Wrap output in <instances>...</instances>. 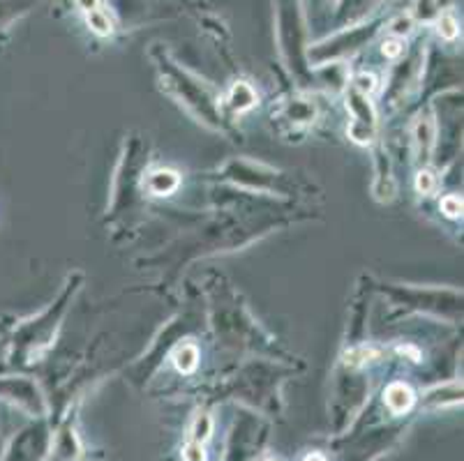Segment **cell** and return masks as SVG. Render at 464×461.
I'll return each instance as SVG.
<instances>
[{
  "label": "cell",
  "mask_w": 464,
  "mask_h": 461,
  "mask_svg": "<svg viewBox=\"0 0 464 461\" xmlns=\"http://www.w3.org/2000/svg\"><path fill=\"white\" fill-rule=\"evenodd\" d=\"M349 109L356 116V120L349 125V137L356 143H370L374 137V113L368 101H365V95L352 92L349 95Z\"/></svg>",
  "instance_id": "6da1fadb"
},
{
  "label": "cell",
  "mask_w": 464,
  "mask_h": 461,
  "mask_svg": "<svg viewBox=\"0 0 464 461\" xmlns=\"http://www.w3.org/2000/svg\"><path fill=\"white\" fill-rule=\"evenodd\" d=\"M413 390L409 386H404V383H393V386H388L386 390V404L388 408L393 413H404L409 411L413 406Z\"/></svg>",
  "instance_id": "7a4b0ae2"
},
{
  "label": "cell",
  "mask_w": 464,
  "mask_h": 461,
  "mask_svg": "<svg viewBox=\"0 0 464 461\" xmlns=\"http://www.w3.org/2000/svg\"><path fill=\"white\" fill-rule=\"evenodd\" d=\"M179 173L174 171H155L150 173L149 178V189L153 194H158V197H164V194H171L176 187H179Z\"/></svg>",
  "instance_id": "3957f363"
},
{
  "label": "cell",
  "mask_w": 464,
  "mask_h": 461,
  "mask_svg": "<svg viewBox=\"0 0 464 461\" xmlns=\"http://www.w3.org/2000/svg\"><path fill=\"white\" fill-rule=\"evenodd\" d=\"M197 360H199V351L194 344H183L174 355V362L183 374H189V371L197 370Z\"/></svg>",
  "instance_id": "277c9868"
},
{
  "label": "cell",
  "mask_w": 464,
  "mask_h": 461,
  "mask_svg": "<svg viewBox=\"0 0 464 461\" xmlns=\"http://www.w3.org/2000/svg\"><path fill=\"white\" fill-rule=\"evenodd\" d=\"M255 91H252L247 83H236L234 91H231V107L243 111V109H250L255 104Z\"/></svg>",
  "instance_id": "5b68a950"
},
{
  "label": "cell",
  "mask_w": 464,
  "mask_h": 461,
  "mask_svg": "<svg viewBox=\"0 0 464 461\" xmlns=\"http://www.w3.org/2000/svg\"><path fill=\"white\" fill-rule=\"evenodd\" d=\"M88 25H91L92 31L97 33V35H109V33L113 31L109 16L104 14V12H100V10L88 12Z\"/></svg>",
  "instance_id": "8992f818"
},
{
  "label": "cell",
  "mask_w": 464,
  "mask_h": 461,
  "mask_svg": "<svg viewBox=\"0 0 464 461\" xmlns=\"http://www.w3.org/2000/svg\"><path fill=\"white\" fill-rule=\"evenodd\" d=\"M353 86H356V92H361V95H372V92L377 91V76L362 72V74H358L356 79H353Z\"/></svg>",
  "instance_id": "52a82bcc"
},
{
  "label": "cell",
  "mask_w": 464,
  "mask_h": 461,
  "mask_svg": "<svg viewBox=\"0 0 464 461\" xmlns=\"http://www.w3.org/2000/svg\"><path fill=\"white\" fill-rule=\"evenodd\" d=\"M437 185V176L432 171H420L419 178H416V187H419L420 194H434Z\"/></svg>",
  "instance_id": "ba28073f"
},
{
  "label": "cell",
  "mask_w": 464,
  "mask_h": 461,
  "mask_svg": "<svg viewBox=\"0 0 464 461\" xmlns=\"http://www.w3.org/2000/svg\"><path fill=\"white\" fill-rule=\"evenodd\" d=\"M372 355H377V349H368V346H361V349L349 351V353L344 355V362H347V365H361V362H365L368 358H372Z\"/></svg>",
  "instance_id": "9c48e42d"
},
{
  "label": "cell",
  "mask_w": 464,
  "mask_h": 461,
  "mask_svg": "<svg viewBox=\"0 0 464 461\" xmlns=\"http://www.w3.org/2000/svg\"><path fill=\"white\" fill-rule=\"evenodd\" d=\"M439 33L446 40H455L458 37V21H455L453 14H444L439 19Z\"/></svg>",
  "instance_id": "30bf717a"
},
{
  "label": "cell",
  "mask_w": 464,
  "mask_h": 461,
  "mask_svg": "<svg viewBox=\"0 0 464 461\" xmlns=\"http://www.w3.org/2000/svg\"><path fill=\"white\" fill-rule=\"evenodd\" d=\"M210 437V418L208 416H199L197 422H194V429H192V438L197 443L206 441Z\"/></svg>",
  "instance_id": "8fae6325"
},
{
  "label": "cell",
  "mask_w": 464,
  "mask_h": 461,
  "mask_svg": "<svg viewBox=\"0 0 464 461\" xmlns=\"http://www.w3.org/2000/svg\"><path fill=\"white\" fill-rule=\"evenodd\" d=\"M441 210H444L449 217H459V215H462V198L455 197V194H449V197H444V201H441Z\"/></svg>",
  "instance_id": "7c38bea8"
},
{
  "label": "cell",
  "mask_w": 464,
  "mask_h": 461,
  "mask_svg": "<svg viewBox=\"0 0 464 461\" xmlns=\"http://www.w3.org/2000/svg\"><path fill=\"white\" fill-rule=\"evenodd\" d=\"M382 51H383V56H386V58H400V56H402L404 44H402V40H400V37H391V40L383 42Z\"/></svg>",
  "instance_id": "4fadbf2b"
},
{
  "label": "cell",
  "mask_w": 464,
  "mask_h": 461,
  "mask_svg": "<svg viewBox=\"0 0 464 461\" xmlns=\"http://www.w3.org/2000/svg\"><path fill=\"white\" fill-rule=\"evenodd\" d=\"M411 16H400V19H395L393 24H391V33H393V37L409 35V33H411Z\"/></svg>",
  "instance_id": "5bb4252c"
},
{
  "label": "cell",
  "mask_w": 464,
  "mask_h": 461,
  "mask_svg": "<svg viewBox=\"0 0 464 461\" xmlns=\"http://www.w3.org/2000/svg\"><path fill=\"white\" fill-rule=\"evenodd\" d=\"M183 459L185 461H206V452L201 447V443L192 441L188 447L183 450Z\"/></svg>",
  "instance_id": "9a60e30c"
},
{
  "label": "cell",
  "mask_w": 464,
  "mask_h": 461,
  "mask_svg": "<svg viewBox=\"0 0 464 461\" xmlns=\"http://www.w3.org/2000/svg\"><path fill=\"white\" fill-rule=\"evenodd\" d=\"M77 5L82 7L83 12H92V10H97V5H100V0H77Z\"/></svg>",
  "instance_id": "2e32d148"
},
{
  "label": "cell",
  "mask_w": 464,
  "mask_h": 461,
  "mask_svg": "<svg viewBox=\"0 0 464 461\" xmlns=\"http://www.w3.org/2000/svg\"><path fill=\"white\" fill-rule=\"evenodd\" d=\"M305 461H326L322 455H310Z\"/></svg>",
  "instance_id": "e0dca14e"
},
{
  "label": "cell",
  "mask_w": 464,
  "mask_h": 461,
  "mask_svg": "<svg viewBox=\"0 0 464 461\" xmlns=\"http://www.w3.org/2000/svg\"><path fill=\"white\" fill-rule=\"evenodd\" d=\"M266 461H273V459H266Z\"/></svg>",
  "instance_id": "ac0fdd59"
}]
</instances>
